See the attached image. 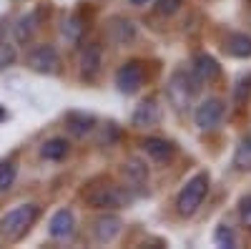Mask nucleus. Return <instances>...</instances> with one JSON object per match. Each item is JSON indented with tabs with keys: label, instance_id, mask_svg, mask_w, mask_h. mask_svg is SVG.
Here are the masks:
<instances>
[{
	"label": "nucleus",
	"instance_id": "f257e3e1",
	"mask_svg": "<svg viewBox=\"0 0 251 249\" xmlns=\"http://www.w3.org/2000/svg\"><path fill=\"white\" fill-rule=\"evenodd\" d=\"M35 219H38V206L35 204H20L3 217L0 232H3V237L8 242H18L28 234V229L35 224Z\"/></svg>",
	"mask_w": 251,
	"mask_h": 249
},
{
	"label": "nucleus",
	"instance_id": "f03ea898",
	"mask_svg": "<svg viewBox=\"0 0 251 249\" xmlns=\"http://www.w3.org/2000/svg\"><path fill=\"white\" fill-rule=\"evenodd\" d=\"M206 192H208V174L206 171H199L196 176H191V179L183 184V189L176 196L178 214L181 217H194L199 212V206L203 204V199H206Z\"/></svg>",
	"mask_w": 251,
	"mask_h": 249
},
{
	"label": "nucleus",
	"instance_id": "7ed1b4c3",
	"mask_svg": "<svg viewBox=\"0 0 251 249\" xmlns=\"http://www.w3.org/2000/svg\"><path fill=\"white\" fill-rule=\"evenodd\" d=\"M199 78L194 73H186V71H176L169 81V88H166V93H169V101L174 103L176 111H186L188 106H191L194 96L199 93Z\"/></svg>",
	"mask_w": 251,
	"mask_h": 249
},
{
	"label": "nucleus",
	"instance_id": "20e7f679",
	"mask_svg": "<svg viewBox=\"0 0 251 249\" xmlns=\"http://www.w3.org/2000/svg\"><path fill=\"white\" fill-rule=\"evenodd\" d=\"M83 196H86V201L93 206V209H103V212L106 209H121L123 204L131 201L128 192L118 189V186H113V184H91Z\"/></svg>",
	"mask_w": 251,
	"mask_h": 249
},
{
	"label": "nucleus",
	"instance_id": "39448f33",
	"mask_svg": "<svg viewBox=\"0 0 251 249\" xmlns=\"http://www.w3.org/2000/svg\"><path fill=\"white\" fill-rule=\"evenodd\" d=\"M221 118H224V101H219V98L201 101L199 106H196V111H194V121H196V126L201 131L216 129L219 123H221Z\"/></svg>",
	"mask_w": 251,
	"mask_h": 249
},
{
	"label": "nucleus",
	"instance_id": "423d86ee",
	"mask_svg": "<svg viewBox=\"0 0 251 249\" xmlns=\"http://www.w3.org/2000/svg\"><path fill=\"white\" fill-rule=\"evenodd\" d=\"M116 86L126 96H133L143 86V66L138 60H128V63H123L116 71Z\"/></svg>",
	"mask_w": 251,
	"mask_h": 249
},
{
	"label": "nucleus",
	"instance_id": "0eeeda50",
	"mask_svg": "<svg viewBox=\"0 0 251 249\" xmlns=\"http://www.w3.org/2000/svg\"><path fill=\"white\" fill-rule=\"evenodd\" d=\"M28 66L38 73H55L60 66L58 51L53 46H38L28 53Z\"/></svg>",
	"mask_w": 251,
	"mask_h": 249
},
{
	"label": "nucleus",
	"instance_id": "6e6552de",
	"mask_svg": "<svg viewBox=\"0 0 251 249\" xmlns=\"http://www.w3.org/2000/svg\"><path fill=\"white\" fill-rule=\"evenodd\" d=\"M121 229H123L121 217L106 212V214H100V217L93 221V239H96L98 244H108V242H113V239L121 234Z\"/></svg>",
	"mask_w": 251,
	"mask_h": 249
},
{
	"label": "nucleus",
	"instance_id": "1a4fd4ad",
	"mask_svg": "<svg viewBox=\"0 0 251 249\" xmlns=\"http://www.w3.org/2000/svg\"><path fill=\"white\" fill-rule=\"evenodd\" d=\"M75 232V217L71 209H58L48 221V234L53 239H68Z\"/></svg>",
	"mask_w": 251,
	"mask_h": 249
},
{
	"label": "nucleus",
	"instance_id": "9d476101",
	"mask_svg": "<svg viewBox=\"0 0 251 249\" xmlns=\"http://www.w3.org/2000/svg\"><path fill=\"white\" fill-rule=\"evenodd\" d=\"M100 66H103V51L98 43H93L86 48V53L80 58V76L86 81H93L100 73Z\"/></svg>",
	"mask_w": 251,
	"mask_h": 249
},
{
	"label": "nucleus",
	"instance_id": "9b49d317",
	"mask_svg": "<svg viewBox=\"0 0 251 249\" xmlns=\"http://www.w3.org/2000/svg\"><path fill=\"white\" fill-rule=\"evenodd\" d=\"M219 73H221V66H219L208 53H199V55L194 58V76H196L201 83H211V81H216Z\"/></svg>",
	"mask_w": 251,
	"mask_h": 249
},
{
	"label": "nucleus",
	"instance_id": "f8f14e48",
	"mask_svg": "<svg viewBox=\"0 0 251 249\" xmlns=\"http://www.w3.org/2000/svg\"><path fill=\"white\" fill-rule=\"evenodd\" d=\"M126 179H128V184L133 186V189L143 192L146 184H149V171H146V166L138 161V159H131L128 164H126Z\"/></svg>",
	"mask_w": 251,
	"mask_h": 249
},
{
	"label": "nucleus",
	"instance_id": "ddd939ff",
	"mask_svg": "<svg viewBox=\"0 0 251 249\" xmlns=\"http://www.w3.org/2000/svg\"><path fill=\"white\" fill-rule=\"evenodd\" d=\"M158 106L156 101H143L141 106L133 111V123L136 126H156L158 123Z\"/></svg>",
	"mask_w": 251,
	"mask_h": 249
},
{
	"label": "nucleus",
	"instance_id": "4468645a",
	"mask_svg": "<svg viewBox=\"0 0 251 249\" xmlns=\"http://www.w3.org/2000/svg\"><path fill=\"white\" fill-rule=\"evenodd\" d=\"M143 151L149 154L153 161H166V159H171L174 146H171V141H166V138H146L143 141Z\"/></svg>",
	"mask_w": 251,
	"mask_h": 249
},
{
	"label": "nucleus",
	"instance_id": "2eb2a0df",
	"mask_svg": "<svg viewBox=\"0 0 251 249\" xmlns=\"http://www.w3.org/2000/svg\"><path fill=\"white\" fill-rule=\"evenodd\" d=\"M226 51L236 58H251V35L246 33H231L226 38Z\"/></svg>",
	"mask_w": 251,
	"mask_h": 249
},
{
	"label": "nucleus",
	"instance_id": "dca6fc26",
	"mask_svg": "<svg viewBox=\"0 0 251 249\" xmlns=\"http://www.w3.org/2000/svg\"><path fill=\"white\" fill-rule=\"evenodd\" d=\"M40 156L46 161H60L68 156V141L66 138H50L43 143V149H40Z\"/></svg>",
	"mask_w": 251,
	"mask_h": 249
},
{
	"label": "nucleus",
	"instance_id": "f3484780",
	"mask_svg": "<svg viewBox=\"0 0 251 249\" xmlns=\"http://www.w3.org/2000/svg\"><path fill=\"white\" fill-rule=\"evenodd\" d=\"M234 166L239 171H251V134L239 141V146L234 151Z\"/></svg>",
	"mask_w": 251,
	"mask_h": 249
},
{
	"label": "nucleus",
	"instance_id": "a211bd4d",
	"mask_svg": "<svg viewBox=\"0 0 251 249\" xmlns=\"http://www.w3.org/2000/svg\"><path fill=\"white\" fill-rule=\"evenodd\" d=\"M111 35H113V40L116 43H128V40H133V35H136V28H133V23L131 20H123V18H116L113 20V26H111Z\"/></svg>",
	"mask_w": 251,
	"mask_h": 249
},
{
	"label": "nucleus",
	"instance_id": "6ab92c4d",
	"mask_svg": "<svg viewBox=\"0 0 251 249\" xmlns=\"http://www.w3.org/2000/svg\"><path fill=\"white\" fill-rule=\"evenodd\" d=\"M83 30H86V26H83V18L80 15H68L66 20H63V38L71 40V43H78Z\"/></svg>",
	"mask_w": 251,
	"mask_h": 249
},
{
	"label": "nucleus",
	"instance_id": "aec40b11",
	"mask_svg": "<svg viewBox=\"0 0 251 249\" xmlns=\"http://www.w3.org/2000/svg\"><path fill=\"white\" fill-rule=\"evenodd\" d=\"M68 126H71V131L75 134V136H86L91 129H93V116H86V113H68Z\"/></svg>",
	"mask_w": 251,
	"mask_h": 249
},
{
	"label": "nucleus",
	"instance_id": "412c9836",
	"mask_svg": "<svg viewBox=\"0 0 251 249\" xmlns=\"http://www.w3.org/2000/svg\"><path fill=\"white\" fill-rule=\"evenodd\" d=\"M35 23H38V13H30L25 18H20L18 20V28H15V35L18 40H30L33 30H35Z\"/></svg>",
	"mask_w": 251,
	"mask_h": 249
},
{
	"label": "nucleus",
	"instance_id": "4be33fe9",
	"mask_svg": "<svg viewBox=\"0 0 251 249\" xmlns=\"http://www.w3.org/2000/svg\"><path fill=\"white\" fill-rule=\"evenodd\" d=\"M15 164L13 161H0V192H8L15 181Z\"/></svg>",
	"mask_w": 251,
	"mask_h": 249
},
{
	"label": "nucleus",
	"instance_id": "5701e85b",
	"mask_svg": "<svg viewBox=\"0 0 251 249\" xmlns=\"http://www.w3.org/2000/svg\"><path fill=\"white\" fill-rule=\"evenodd\" d=\"M214 242H216V247H236V237L231 232V226L221 224L219 229L214 232Z\"/></svg>",
	"mask_w": 251,
	"mask_h": 249
},
{
	"label": "nucleus",
	"instance_id": "b1692460",
	"mask_svg": "<svg viewBox=\"0 0 251 249\" xmlns=\"http://www.w3.org/2000/svg\"><path fill=\"white\" fill-rule=\"evenodd\" d=\"M183 5V0H156V13L158 15H174Z\"/></svg>",
	"mask_w": 251,
	"mask_h": 249
},
{
	"label": "nucleus",
	"instance_id": "393cba45",
	"mask_svg": "<svg viewBox=\"0 0 251 249\" xmlns=\"http://www.w3.org/2000/svg\"><path fill=\"white\" fill-rule=\"evenodd\" d=\"M241 221H244L246 226H251V196H246V199L241 201Z\"/></svg>",
	"mask_w": 251,
	"mask_h": 249
},
{
	"label": "nucleus",
	"instance_id": "a878e982",
	"mask_svg": "<svg viewBox=\"0 0 251 249\" xmlns=\"http://www.w3.org/2000/svg\"><path fill=\"white\" fill-rule=\"evenodd\" d=\"M13 58H15L13 48H0V68L8 66V63H13Z\"/></svg>",
	"mask_w": 251,
	"mask_h": 249
},
{
	"label": "nucleus",
	"instance_id": "bb28decb",
	"mask_svg": "<svg viewBox=\"0 0 251 249\" xmlns=\"http://www.w3.org/2000/svg\"><path fill=\"white\" fill-rule=\"evenodd\" d=\"M128 3H131V5H146L149 0H128Z\"/></svg>",
	"mask_w": 251,
	"mask_h": 249
}]
</instances>
